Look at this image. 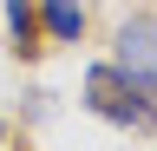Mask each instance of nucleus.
Here are the masks:
<instances>
[{"label":"nucleus","instance_id":"39448f33","mask_svg":"<svg viewBox=\"0 0 157 151\" xmlns=\"http://www.w3.org/2000/svg\"><path fill=\"white\" fill-rule=\"evenodd\" d=\"M0 138H7V125H0Z\"/></svg>","mask_w":157,"mask_h":151},{"label":"nucleus","instance_id":"f03ea898","mask_svg":"<svg viewBox=\"0 0 157 151\" xmlns=\"http://www.w3.org/2000/svg\"><path fill=\"white\" fill-rule=\"evenodd\" d=\"M118 53L111 59L131 72V79H144L151 92H157V13H131L124 26H118V40H111Z\"/></svg>","mask_w":157,"mask_h":151},{"label":"nucleus","instance_id":"20e7f679","mask_svg":"<svg viewBox=\"0 0 157 151\" xmlns=\"http://www.w3.org/2000/svg\"><path fill=\"white\" fill-rule=\"evenodd\" d=\"M7 33L20 53H33V33H39V0H7Z\"/></svg>","mask_w":157,"mask_h":151},{"label":"nucleus","instance_id":"f257e3e1","mask_svg":"<svg viewBox=\"0 0 157 151\" xmlns=\"http://www.w3.org/2000/svg\"><path fill=\"white\" fill-rule=\"evenodd\" d=\"M85 105L98 112V118L124 125V131H157V92L144 79H131L118 59H98L85 72Z\"/></svg>","mask_w":157,"mask_h":151},{"label":"nucleus","instance_id":"7ed1b4c3","mask_svg":"<svg viewBox=\"0 0 157 151\" xmlns=\"http://www.w3.org/2000/svg\"><path fill=\"white\" fill-rule=\"evenodd\" d=\"M39 26L72 46L78 33H85V7H78V0H39Z\"/></svg>","mask_w":157,"mask_h":151}]
</instances>
